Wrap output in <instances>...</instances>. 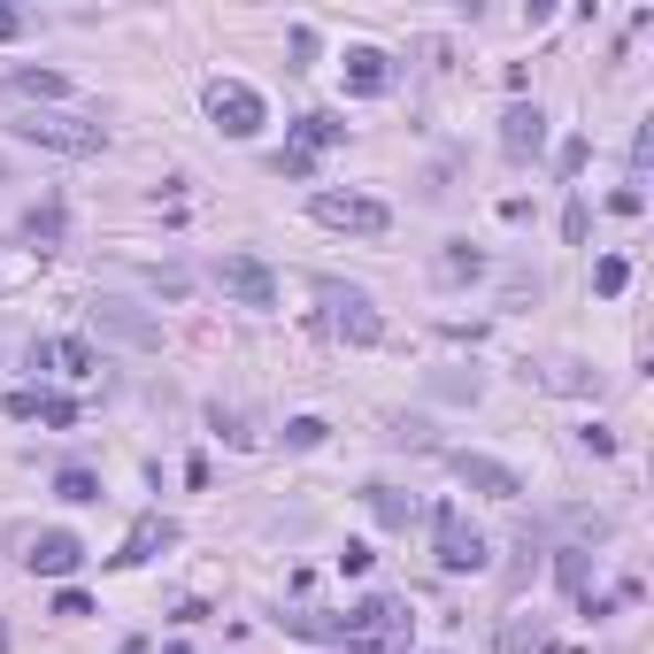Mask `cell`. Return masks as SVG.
Masks as SVG:
<instances>
[{
	"instance_id": "cell-1",
	"label": "cell",
	"mask_w": 654,
	"mask_h": 654,
	"mask_svg": "<svg viewBox=\"0 0 654 654\" xmlns=\"http://www.w3.org/2000/svg\"><path fill=\"white\" fill-rule=\"evenodd\" d=\"M408 632H416L408 601H401V593H370L362 609H346V640H339V647H354V654H408Z\"/></svg>"
},
{
	"instance_id": "cell-2",
	"label": "cell",
	"mask_w": 654,
	"mask_h": 654,
	"mask_svg": "<svg viewBox=\"0 0 654 654\" xmlns=\"http://www.w3.org/2000/svg\"><path fill=\"white\" fill-rule=\"evenodd\" d=\"M15 139H23V147H46V155H101V147H108L101 124L62 116V108H31V116H15Z\"/></svg>"
},
{
	"instance_id": "cell-3",
	"label": "cell",
	"mask_w": 654,
	"mask_h": 654,
	"mask_svg": "<svg viewBox=\"0 0 654 654\" xmlns=\"http://www.w3.org/2000/svg\"><path fill=\"white\" fill-rule=\"evenodd\" d=\"M432 547H439V570H447V578H478L492 562L486 531H478L463 508H432Z\"/></svg>"
},
{
	"instance_id": "cell-4",
	"label": "cell",
	"mask_w": 654,
	"mask_h": 654,
	"mask_svg": "<svg viewBox=\"0 0 654 654\" xmlns=\"http://www.w3.org/2000/svg\"><path fill=\"white\" fill-rule=\"evenodd\" d=\"M316 301L331 309L324 324L339 331L346 346H377V339H385V316H377V301H370L362 286H339V278H316Z\"/></svg>"
},
{
	"instance_id": "cell-5",
	"label": "cell",
	"mask_w": 654,
	"mask_h": 654,
	"mask_svg": "<svg viewBox=\"0 0 654 654\" xmlns=\"http://www.w3.org/2000/svg\"><path fill=\"white\" fill-rule=\"evenodd\" d=\"M309 216L324 224V231H354V239H385L393 231V208L385 200H370V193H309Z\"/></svg>"
},
{
	"instance_id": "cell-6",
	"label": "cell",
	"mask_w": 654,
	"mask_h": 654,
	"mask_svg": "<svg viewBox=\"0 0 654 654\" xmlns=\"http://www.w3.org/2000/svg\"><path fill=\"white\" fill-rule=\"evenodd\" d=\"M208 124L224 132V139H255L262 124H270V108H262V93L255 85H239V77H208Z\"/></svg>"
},
{
	"instance_id": "cell-7",
	"label": "cell",
	"mask_w": 654,
	"mask_h": 654,
	"mask_svg": "<svg viewBox=\"0 0 654 654\" xmlns=\"http://www.w3.org/2000/svg\"><path fill=\"white\" fill-rule=\"evenodd\" d=\"M216 286H224V301H239V309H278V270L262 262V255H224L216 262Z\"/></svg>"
},
{
	"instance_id": "cell-8",
	"label": "cell",
	"mask_w": 654,
	"mask_h": 654,
	"mask_svg": "<svg viewBox=\"0 0 654 654\" xmlns=\"http://www.w3.org/2000/svg\"><path fill=\"white\" fill-rule=\"evenodd\" d=\"M339 139H346V124H339V116H301V124H293V147H286L270 169H278V177H316V155L339 147Z\"/></svg>"
},
{
	"instance_id": "cell-9",
	"label": "cell",
	"mask_w": 654,
	"mask_h": 654,
	"mask_svg": "<svg viewBox=\"0 0 654 654\" xmlns=\"http://www.w3.org/2000/svg\"><path fill=\"white\" fill-rule=\"evenodd\" d=\"M500 155H508V163H539V155H547V108H539V101H516V108L500 116Z\"/></svg>"
},
{
	"instance_id": "cell-10",
	"label": "cell",
	"mask_w": 654,
	"mask_h": 654,
	"mask_svg": "<svg viewBox=\"0 0 654 654\" xmlns=\"http://www.w3.org/2000/svg\"><path fill=\"white\" fill-rule=\"evenodd\" d=\"M169 547H177V523H169V516H139V523L124 531V547H116V570H147Z\"/></svg>"
},
{
	"instance_id": "cell-11",
	"label": "cell",
	"mask_w": 654,
	"mask_h": 654,
	"mask_svg": "<svg viewBox=\"0 0 654 654\" xmlns=\"http://www.w3.org/2000/svg\"><path fill=\"white\" fill-rule=\"evenodd\" d=\"M93 331H108V339H124V346H163V324L139 316L132 301H93Z\"/></svg>"
},
{
	"instance_id": "cell-12",
	"label": "cell",
	"mask_w": 654,
	"mask_h": 654,
	"mask_svg": "<svg viewBox=\"0 0 654 654\" xmlns=\"http://www.w3.org/2000/svg\"><path fill=\"white\" fill-rule=\"evenodd\" d=\"M455 478H463L470 492H486V500H516V492H523V478H516L508 463H492V455H470V447L455 455Z\"/></svg>"
},
{
	"instance_id": "cell-13",
	"label": "cell",
	"mask_w": 654,
	"mask_h": 654,
	"mask_svg": "<svg viewBox=\"0 0 654 654\" xmlns=\"http://www.w3.org/2000/svg\"><path fill=\"white\" fill-rule=\"evenodd\" d=\"M23 562H31V570H39V578H70V570H77V562H85V539H77V531H39V539H31V554H23Z\"/></svg>"
},
{
	"instance_id": "cell-14",
	"label": "cell",
	"mask_w": 654,
	"mask_h": 654,
	"mask_svg": "<svg viewBox=\"0 0 654 654\" xmlns=\"http://www.w3.org/2000/svg\"><path fill=\"white\" fill-rule=\"evenodd\" d=\"M393 85V54H377V46H346V93L354 101H377Z\"/></svg>"
},
{
	"instance_id": "cell-15",
	"label": "cell",
	"mask_w": 654,
	"mask_h": 654,
	"mask_svg": "<svg viewBox=\"0 0 654 654\" xmlns=\"http://www.w3.org/2000/svg\"><path fill=\"white\" fill-rule=\"evenodd\" d=\"M523 385H547V393H593V370H585V362H523Z\"/></svg>"
},
{
	"instance_id": "cell-16",
	"label": "cell",
	"mask_w": 654,
	"mask_h": 654,
	"mask_svg": "<svg viewBox=\"0 0 654 654\" xmlns=\"http://www.w3.org/2000/svg\"><path fill=\"white\" fill-rule=\"evenodd\" d=\"M432 278H439V286H470V278H486V255H478V247H463V239H447V247H439V262H432Z\"/></svg>"
},
{
	"instance_id": "cell-17",
	"label": "cell",
	"mask_w": 654,
	"mask_h": 654,
	"mask_svg": "<svg viewBox=\"0 0 654 654\" xmlns=\"http://www.w3.org/2000/svg\"><path fill=\"white\" fill-rule=\"evenodd\" d=\"M0 85H8V93H23V101H62V93H70V77H62V70H8Z\"/></svg>"
},
{
	"instance_id": "cell-18",
	"label": "cell",
	"mask_w": 654,
	"mask_h": 654,
	"mask_svg": "<svg viewBox=\"0 0 654 654\" xmlns=\"http://www.w3.org/2000/svg\"><path fill=\"white\" fill-rule=\"evenodd\" d=\"M362 500H370V516H377L385 531H408V516H416V500H408V492H393V486H370Z\"/></svg>"
},
{
	"instance_id": "cell-19",
	"label": "cell",
	"mask_w": 654,
	"mask_h": 654,
	"mask_svg": "<svg viewBox=\"0 0 654 654\" xmlns=\"http://www.w3.org/2000/svg\"><path fill=\"white\" fill-rule=\"evenodd\" d=\"M54 492H62L70 508H85V500H101V478H93L85 463H70V470H54Z\"/></svg>"
},
{
	"instance_id": "cell-20",
	"label": "cell",
	"mask_w": 654,
	"mask_h": 654,
	"mask_svg": "<svg viewBox=\"0 0 654 654\" xmlns=\"http://www.w3.org/2000/svg\"><path fill=\"white\" fill-rule=\"evenodd\" d=\"M54 362H62V377H93V370H101L93 339H54Z\"/></svg>"
},
{
	"instance_id": "cell-21",
	"label": "cell",
	"mask_w": 654,
	"mask_h": 654,
	"mask_svg": "<svg viewBox=\"0 0 654 654\" xmlns=\"http://www.w3.org/2000/svg\"><path fill=\"white\" fill-rule=\"evenodd\" d=\"M624 286H632V262H624V255H601V262H593V293H601V301H616Z\"/></svg>"
},
{
	"instance_id": "cell-22",
	"label": "cell",
	"mask_w": 654,
	"mask_h": 654,
	"mask_svg": "<svg viewBox=\"0 0 654 654\" xmlns=\"http://www.w3.org/2000/svg\"><path fill=\"white\" fill-rule=\"evenodd\" d=\"M324 416H293V424H286V447H301V455H309V447H324Z\"/></svg>"
},
{
	"instance_id": "cell-23",
	"label": "cell",
	"mask_w": 654,
	"mask_h": 654,
	"mask_svg": "<svg viewBox=\"0 0 654 654\" xmlns=\"http://www.w3.org/2000/svg\"><path fill=\"white\" fill-rule=\"evenodd\" d=\"M39 424L70 432V424H77V401H62V393H39Z\"/></svg>"
},
{
	"instance_id": "cell-24",
	"label": "cell",
	"mask_w": 654,
	"mask_h": 654,
	"mask_svg": "<svg viewBox=\"0 0 654 654\" xmlns=\"http://www.w3.org/2000/svg\"><path fill=\"white\" fill-rule=\"evenodd\" d=\"M208 424H216V432H224V439H231V447H255V432H247V416H231V408H224V401H216V408H208Z\"/></svg>"
},
{
	"instance_id": "cell-25",
	"label": "cell",
	"mask_w": 654,
	"mask_h": 654,
	"mask_svg": "<svg viewBox=\"0 0 654 654\" xmlns=\"http://www.w3.org/2000/svg\"><path fill=\"white\" fill-rule=\"evenodd\" d=\"M554 578H562L570 593H585V554H578V547H562V562H554Z\"/></svg>"
},
{
	"instance_id": "cell-26",
	"label": "cell",
	"mask_w": 654,
	"mask_h": 654,
	"mask_svg": "<svg viewBox=\"0 0 654 654\" xmlns=\"http://www.w3.org/2000/svg\"><path fill=\"white\" fill-rule=\"evenodd\" d=\"M54 616H62V624H77V616H93V601H85L77 585H62V593H54Z\"/></svg>"
},
{
	"instance_id": "cell-27",
	"label": "cell",
	"mask_w": 654,
	"mask_h": 654,
	"mask_svg": "<svg viewBox=\"0 0 654 654\" xmlns=\"http://www.w3.org/2000/svg\"><path fill=\"white\" fill-rule=\"evenodd\" d=\"M585 155H593L585 139H562V147H554V169H562V177H578V169H585Z\"/></svg>"
},
{
	"instance_id": "cell-28",
	"label": "cell",
	"mask_w": 654,
	"mask_h": 654,
	"mask_svg": "<svg viewBox=\"0 0 654 654\" xmlns=\"http://www.w3.org/2000/svg\"><path fill=\"white\" fill-rule=\"evenodd\" d=\"M316 62V23H293V70Z\"/></svg>"
},
{
	"instance_id": "cell-29",
	"label": "cell",
	"mask_w": 654,
	"mask_h": 654,
	"mask_svg": "<svg viewBox=\"0 0 654 654\" xmlns=\"http://www.w3.org/2000/svg\"><path fill=\"white\" fill-rule=\"evenodd\" d=\"M562 231H570V239H585V231H593V208H585V200H570V208H562Z\"/></svg>"
},
{
	"instance_id": "cell-30",
	"label": "cell",
	"mask_w": 654,
	"mask_h": 654,
	"mask_svg": "<svg viewBox=\"0 0 654 654\" xmlns=\"http://www.w3.org/2000/svg\"><path fill=\"white\" fill-rule=\"evenodd\" d=\"M339 570H346V578H362V570H370V547H362V539H346V547H339Z\"/></svg>"
},
{
	"instance_id": "cell-31",
	"label": "cell",
	"mask_w": 654,
	"mask_h": 654,
	"mask_svg": "<svg viewBox=\"0 0 654 654\" xmlns=\"http://www.w3.org/2000/svg\"><path fill=\"white\" fill-rule=\"evenodd\" d=\"M609 208H616V216H640V208H647V193H640V185H624V193H609Z\"/></svg>"
},
{
	"instance_id": "cell-32",
	"label": "cell",
	"mask_w": 654,
	"mask_h": 654,
	"mask_svg": "<svg viewBox=\"0 0 654 654\" xmlns=\"http://www.w3.org/2000/svg\"><path fill=\"white\" fill-rule=\"evenodd\" d=\"M23 23H31L23 8H0V46H8V39H23Z\"/></svg>"
},
{
	"instance_id": "cell-33",
	"label": "cell",
	"mask_w": 654,
	"mask_h": 654,
	"mask_svg": "<svg viewBox=\"0 0 654 654\" xmlns=\"http://www.w3.org/2000/svg\"><path fill=\"white\" fill-rule=\"evenodd\" d=\"M0 654H8V624H0Z\"/></svg>"
}]
</instances>
